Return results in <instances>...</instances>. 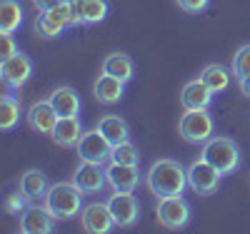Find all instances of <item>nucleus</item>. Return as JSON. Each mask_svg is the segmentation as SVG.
I'll return each instance as SVG.
<instances>
[{
	"label": "nucleus",
	"instance_id": "obj_1",
	"mask_svg": "<svg viewBox=\"0 0 250 234\" xmlns=\"http://www.w3.org/2000/svg\"><path fill=\"white\" fill-rule=\"evenodd\" d=\"M145 184L158 199L183 195L185 189H190L188 187V167H183L178 160L170 157L155 160L145 172Z\"/></svg>",
	"mask_w": 250,
	"mask_h": 234
},
{
	"label": "nucleus",
	"instance_id": "obj_2",
	"mask_svg": "<svg viewBox=\"0 0 250 234\" xmlns=\"http://www.w3.org/2000/svg\"><path fill=\"white\" fill-rule=\"evenodd\" d=\"M83 197L85 195L73 182H55L50 184L43 204L58 222H68V219H75L83 212Z\"/></svg>",
	"mask_w": 250,
	"mask_h": 234
},
{
	"label": "nucleus",
	"instance_id": "obj_3",
	"mask_svg": "<svg viewBox=\"0 0 250 234\" xmlns=\"http://www.w3.org/2000/svg\"><path fill=\"white\" fill-rule=\"evenodd\" d=\"M33 25H35V33L43 37V40H55V37H60L70 25H78L75 0H62V3L55 5V8L38 10Z\"/></svg>",
	"mask_w": 250,
	"mask_h": 234
},
{
	"label": "nucleus",
	"instance_id": "obj_4",
	"mask_svg": "<svg viewBox=\"0 0 250 234\" xmlns=\"http://www.w3.org/2000/svg\"><path fill=\"white\" fill-rule=\"evenodd\" d=\"M200 157H205V160L210 162V164L218 169V172H220L223 177L238 172L240 160H243L238 142H235L233 137H225V135H220V137H210V140H208V142H205V147H203V155H200Z\"/></svg>",
	"mask_w": 250,
	"mask_h": 234
},
{
	"label": "nucleus",
	"instance_id": "obj_5",
	"mask_svg": "<svg viewBox=\"0 0 250 234\" xmlns=\"http://www.w3.org/2000/svg\"><path fill=\"white\" fill-rule=\"evenodd\" d=\"M213 130H215V122L208 110H185L178 120L180 137L193 144H205L213 137Z\"/></svg>",
	"mask_w": 250,
	"mask_h": 234
},
{
	"label": "nucleus",
	"instance_id": "obj_6",
	"mask_svg": "<svg viewBox=\"0 0 250 234\" xmlns=\"http://www.w3.org/2000/svg\"><path fill=\"white\" fill-rule=\"evenodd\" d=\"M223 175L208 162L205 157H198L195 162L188 164V187L193 189L198 197H210L218 192Z\"/></svg>",
	"mask_w": 250,
	"mask_h": 234
},
{
	"label": "nucleus",
	"instance_id": "obj_7",
	"mask_svg": "<svg viewBox=\"0 0 250 234\" xmlns=\"http://www.w3.org/2000/svg\"><path fill=\"white\" fill-rule=\"evenodd\" d=\"M155 217L158 222L165 227V229H185L188 222H190V204L183 195H175V197H163L158 199V207H155Z\"/></svg>",
	"mask_w": 250,
	"mask_h": 234
},
{
	"label": "nucleus",
	"instance_id": "obj_8",
	"mask_svg": "<svg viewBox=\"0 0 250 234\" xmlns=\"http://www.w3.org/2000/svg\"><path fill=\"white\" fill-rule=\"evenodd\" d=\"M75 152L80 157V162H95V164H108L110 155H113V144L103 137V132L98 130H85L83 137L75 144Z\"/></svg>",
	"mask_w": 250,
	"mask_h": 234
},
{
	"label": "nucleus",
	"instance_id": "obj_9",
	"mask_svg": "<svg viewBox=\"0 0 250 234\" xmlns=\"http://www.w3.org/2000/svg\"><path fill=\"white\" fill-rule=\"evenodd\" d=\"M108 209L113 215V222L115 227H135L138 219H140V202L135 197V192H113L108 199Z\"/></svg>",
	"mask_w": 250,
	"mask_h": 234
},
{
	"label": "nucleus",
	"instance_id": "obj_10",
	"mask_svg": "<svg viewBox=\"0 0 250 234\" xmlns=\"http://www.w3.org/2000/svg\"><path fill=\"white\" fill-rule=\"evenodd\" d=\"M33 77V60L25 53H18L8 60H0V80L10 90H18Z\"/></svg>",
	"mask_w": 250,
	"mask_h": 234
},
{
	"label": "nucleus",
	"instance_id": "obj_11",
	"mask_svg": "<svg viewBox=\"0 0 250 234\" xmlns=\"http://www.w3.org/2000/svg\"><path fill=\"white\" fill-rule=\"evenodd\" d=\"M70 182L80 189L83 195H98V192H103V187L108 184L105 167L95 164V162H80V164L73 169Z\"/></svg>",
	"mask_w": 250,
	"mask_h": 234
},
{
	"label": "nucleus",
	"instance_id": "obj_12",
	"mask_svg": "<svg viewBox=\"0 0 250 234\" xmlns=\"http://www.w3.org/2000/svg\"><path fill=\"white\" fill-rule=\"evenodd\" d=\"M55 217L48 212L45 204H28L20 215V227L18 232L23 234H50L55 229Z\"/></svg>",
	"mask_w": 250,
	"mask_h": 234
},
{
	"label": "nucleus",
	"instance_id": "obj_13",
	"mask_svg": "<svg viewBox=\"0 0 250 234\" xmlns=\"http://www.w3.org/2000/svg\"><path fill=\"white\" fill-rule=\"evenodd\" d=\"M105 177H108V187L113 192H135L143 180L138 164H120V162L105 164Z\"/></svg>",
	"mask_w": 250,
	"mask_h": 234
},
{
	"label": "nucleus",
	"instance_id": "obj_14",
	"mask_svg": "<svg viewBox=\"0 0 250 234\" xmlns=\"http://www.w3.org/2000/svg\"><path fill=\"white\" fill-rule=\"evenodd\" d=\"M80 222H83V229L90 232V234H108L115 222H113V215L108 209V202H93V204H85L80 212Z\"/></svg>",
	"mask_w": 250,
	"mask_h": 234
},
{
	"label": "nucleus",
	"instance_id": "obj_15",
	"mask_svg": "<svg viewBox=\"0 0 250 234\" xmlns=\"http://www.w3.org/2000/svg\"><path fill=\"white\" fill-rule=\"evenodd\" d=\"M213 90L200 80V77H193L185 82V88L180 90V102L185 110H208L213 102Z\"/></svg>",
	"mask_w": 250,
	"mask_h": 234
},
{
	"label": "nucleus",
	"instance_id": "obj_16",
	"mask_svg": "<svg viewBox=\"0 0 250 234\" xmlns=\"http://www.w3.org/2000/svg\"><path fill=\"white\" fill-rule=\"evenodd\" d=\"M25 122L33 127L35 132L50 135L53 127H55V122H58V112H55V108L50 105V100H38V102H33L30 108H28Z\"/></svg>",
	"mask_w": 250,
	"mask_h": 234
},
{
	"label": "nucleus",
	"instance_id": "obj_17",
	"mask_svg": "<svg viewBox=\"0 0 250 234\" xmlns=\"http://www.w3.org/2000/svg\"><path fill=\"white\" fill-rule=\"evenodd\" d=\"M125 85L128 82H123V80H118L108 72H100L93 80V97L100 105H118L125 95Z\"/></svg>",
	"mask_w": 250,
	"mask_h": 234
},
{
	"label": "nucleus",
	"instance_id": "obj_18",
	"mask_svg": "<svg viewBox=\"0 0 250 234\" xmlns=\"http://www.w3.org/2000/svg\"><path fill=\"white\" fill-rule=\"evenodd\" d=\"M83 122H80V115L75 117H58L53 132H50V140L58 144V147H75L78 140L83 137Z\"/></svg>",
	"mask_w": 250,
	"mask_h": 234
},
{
	"label": "nucleus",
	"instance_id": "obj_19",
	"mask_svg": "<svg viewBox=\"0 0 250 234\" xmlns=\"http://www.w3.org/2000/svg\"><path fill=\"white\" fill-rule=\"evenodd\" d=\"M48 100L55 108L58 117H75V115H80V95L73 88H68V85H58V88L48 95Z\"/></svg>",
	"mask_w": 250,
	"mask_h": 234
},
{
	"label": "nucleus",
	"instance_id": "obj_20",
	"mask_svg": "<svg viewBox=\"0 0 250 234\" xmlns=\"http://www.w3.org/2000/svg\"><path fill=\"white\" fill-rule=\"evenodd\" d=\"M18 189H20V192H23L30 202H35V199H45L50 184H48V177H45L43 169H28V172L20 175Z\"/></svg>",
	"mask_w": 250,
	"mask_h": 234
},
{
	"label": "nucleus",
	"instance_id": "obj_21",
	"mask_svg": "<svg viewBox=\"0 0 250 234\" xmlns=\"http://www.w3.org/2000/svg\"><path fill=\"white\" fill-rule=\"evenodd\" d=\"M110 5L108 0H75L78 25H100L108 18Z\"/></svg>",
	"mask_w": 250,
	"mask_h": 234
},
{
	"label": "nucleus",
	"instance_id": "obj_22",
	"mask_svg": "<svg viewBox=\"0 0 250 234\" xmlns=\"http://www.w3.org/2000/svg\"><path fill=\"white\" fill-rule=\"evenodd\" d=\"M95 127L103 132V137H105L113 147L130 140V127H128V122H125L120 115H103Z\"/></svg>",
	"mask_w": 250,
	"mask_h": 234
},
{
	"label": "nucleus",
	"instance_id": "obj_23",
	"mask_svg": "<svg viewBox=\"0 0 250 234\" xmlns=\"http://www.w3.org/2000/svg\"><path fill=\"white\" fill-rule=\"evenodd\" d=\"M103 72H108L123 82H130L135 75V65H133V57L125 55V53H110L103 62Z\"/></svg>",
	"mask_w": 250,
	"mask_h": 234
},
{
	"label": "nucleus",
	"instance_id": "obj_24",
	"mask_svg": "<svg viewBox=\"0 0 250 234\" xmlns=\"http://www.w3.org/2000/svg\"><path fill=\"white\" fill-rule=\"evenodd\" d=\"M20 117H23V110H20L15 90L13 92H3V97H0V130L3 132L15 130V125L20 122Z\"/></svg>",
	"mask_w": 250,
	"mask_h": 234
},
{
	"label": "nucleus",
	"instance_id": "obj_25",
	"mask_svg": "<svg viewBox=\"0 0 250 234\" xmlns=\"http://www.w3.org/2000/svg\"><path fill=\"white\" fill-rule=\"evenodd\" d=\"M23 5L20 0H0V33H15L23 25Z\"/></svg>",
	"mask_w": 250,
	"mask_h": 234
},
{
	"label": "nucleus",
	"instance_id": "obj_26",
	"mask_svg": "<svg viewBox=\"0 0 250 234\" xmlns=\"http://www.w3.org/2000/svg\"><path fill=\"white\" fill-rule=\"evenodd\" d=\"M198 77H200L215 95H218V92H225L228 88H230V72H228L223 65H218V62H210L208 68H203V72H200Z\"/></svg>",
	"mask_w": 250,
	"mask_h": 234
},
{
	"label": "nucleus",
	"instance_id": "obj_27",
	"mask_svg": "<svg viewBox=\"0 0 250 234\" xmlns=\"http://www.w3.org/2000/svg\"><path fill=\"white\" fill-rule=\"evenodd\" d=\"M110 162H120V164H140V152L138 147L128 140V142H120L113 147V155Z\"/></svg>",
	"mask_w": 250,
	"mask_h": 234
},
{
	"label": "nucleus",
	"instance_id": "obj_28",
	"mask_svg": "<svg viewBox=\"0 0 250 234\" xmlns=\"http://www.w3.org/2000/svg\"><path fill=\"white\" fill-rule=\"evenodd\" d=\"M230 72L240 80L245 75H250V45H243L235 50L233 60H230Z\"/></svg>",
	"mask_w": 250,
	"mask_h": 234
},
{
	"label": "nucleus",
	"instance_id": "obj_29",
	"mask_svg": "<svg viewBox=\"0 0 250 234\" xmlns=\"http://www.w3.org/2000/svg\"><path fill=\"white\" fill-rule=\"evenodd\" d=\"M28 204H30V199L20 192V189H18V192H10V195L5 197V209L10 212V215H23V209H25Z\"/></svg>",
	"mask_w": 250,
	"mask_h": 234
},
{
	"label": "nucleus",
	"instance_id": "obj_30",
	"mask_svg": "<svg viewBox=\"0 0 250 234\" xmlns=\"http://www.w3.org/2000/svg\"><path fill=\"white\" fill-rule=\"evenodd\" d=\"M18 42L13 37V33H0V60H8L13 55H18Z\"/></svg>",
	"mask_w": 250,
	"mask_h": 234
},
{
	"label": "nucleus",
	"instance_id": "obj_31",
	"mask_svg": "<svg viewBox=\"0 0 250 234\" xmlns=\"http://www.w3.org/2000/svg\"><path fill=\"white\" fill-rule=\"evenodd\" d=\"M175 5H178L183 13L198 15V13L208 10V5H210V0H175Z\"/></svg>",
	"mask_w": 250,
	"mask_h": 234
},
{
	"label": "nucleus",
	"instance_id": "obj_32",
	"mask_svg": "<svg viewBox=\"0 0 250 234\" xmlns=\"http://www.w3.org/2000/svg\"><path fill=\"white\" fill-rule=\"evenodd\" d=\"M30 3H33V8H38V10H48V8L60 5L62 0H30Z\"/></svg>",
	"mask_w": 250,
	"mask_h": 234
},
{
	"label": "nucleus",
	"instance_id": "obj_33",
	"mask_svg": "<svg viewBox=\"0 0 250 234\" xmlns=\"http://www.w3.org/2000/svg\"><path fill=\"white\" fill-rule=\"evenodd\" d=\"M238 88H240V92H243L245 97H250V75H245V77L238 80Z\"/></svg>",
	"mask_w": 250,
	"mask_h": 234
}]
</instances>
